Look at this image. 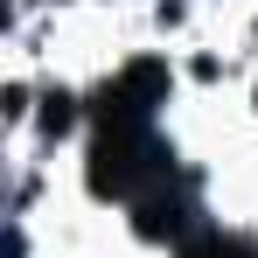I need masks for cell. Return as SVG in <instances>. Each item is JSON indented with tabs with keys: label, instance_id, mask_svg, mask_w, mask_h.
<instances>
[{
	"label": "cell",
	"instance_id": "1",
	"mask_svg": "<svg viewBox=\"0 0 258 258\" xmlns=\"http://www.w3.org/2000/svg\"><path fill=\"white\" fill-rule=\"evenodd\" d=\"M77 119H84V98H77L70 84H49L42 105H35V133L56 147V140H70V133H77Z\"/></svg>",
	"mask_w": 258,
	"mask_h": 258
},
{
	"label": "cell",
	"instance_id": "2",
	"mask_svg": "<svg viewBox=\"0 0 258 258\" xmlns=\"http://www.w3.org/2000/svg\"><path fill=\"white\" fill-rule=\"evenodd\" d=\"M188 77H196V84H216V77H223V63H216V56H196V63H188Z\"/></svg>",
	"mask_w": 258,
	"mask_h": 258
},
{
	"label": "cell",
	"instance_id": "3",
	"mask_svg": "<svg viewBox=\"0 0 258 258\" xmlns=\"http://www.w3.org/2000/svg\"><path fill=\"white\" fill-rule=\"evenodd\" d=\"M42 7H70V0H42Z\"/></svg>",
	"mask_w": 258,
	"mask_h": 258
}]
</instances>
